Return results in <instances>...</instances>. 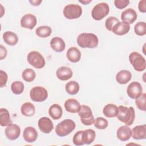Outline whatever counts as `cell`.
<instances>
[{
	"instance_id": "25",
	"label": "cell",
	"mask_w": 146,
	"mask_h": 146,
	"mask_svg": "<svg viewBox=\"0 0 146 146\" xmlns=\"http://www.w3.org/2000/svg\"><path fill=\"white\" fill-rule=\"evenodd\" d=\"M119 112L118 107L113 104H107L103 110L104 115L107 117H114L117 116Z\"/></svg>"
},
{
	"instance_id": "11",
	"label": "cell",
	"mask_w": 146,
	"mask_h": 146,
	"mask_svg": "<svg viewBox=\"0 0 146 146\" xmlns=\"http://www.w3.org/2000/svg\"><path fill=\"white\" fill-rule=\"evenodd\" d=\"M5 133L6 137L10 140H16L20 136V127L15 124H11L7 126L5 130Z\"/></svg>"
},
{
	"instance_id": "24",
	"label": "cell",
	"mask_w": 146,
	"mask_h": 146,
	"mask_svg": "<svg viewBox=\"0 0 146 146\" xmlns=\"http://www.w3.org/2000/svg\"><path fill=\"white\" fill-rule=\"evenodd\" d=\"M3 39L5 42L10 46H14L18 42V37L17 35L10 31L5 32L3 34Z\"/></svg>"
},
{
	"instance_id": "29",
	"label": "cell",
	"mask_w": 146,
	"mask_h": 146,
	"mask_svg": "<svg viewBox=\"0 0 146 146\" xmlns=\"http://www.w3.org/2000/svg\"><path fill=\"white\" fill-rule=\"evenodd\" d=\"M96 133L92 129H87L83 131V139L84 144H90L95 139Z\"/></svg>"
},
{
	"instance_id": "30",
	"label": "cell",
	"mask_w": 146,
	"mask_h": 146,
	"mask_svg": "<svg viewBox=\"0 0 146 146\" xmlns=\"http://www.w3.org/2000/svg\"><path fill=\"white\" fill-rule=\"evenodd\" d=\"M66 92L71 95L76 94L79 91V84L76 81L71 80L66 83L65 86Z\"/></svg>"
},
{
	"instance_id": "17",
	"label": "cell",
	"mask_w": 146,
	"mask_h": 146,
	"mask_svg": "<svg viewBox=\"0 0 146 146\" xmlns=\"http://www.w3.org/2000/svg\"><path fill=\"white\" fill-rule=\"evenodd\" d=\"M131 136L135 140H141L146 138V125H139L135 126L131 130Z\"/></svg>"
},
{
	"instance_id": "18",
	"label": "cell",
	"mask_w": 146,
	"mask_h": 146,
	"mask_svg": "<svg viewBox=\"0 0 146 146\" xmlns=\"http://www.w3.org/2000/svg\"><path fill=\"white\" fill-rule=\"evenodd\" d=\"M23 137L26 142L33 143L37 139L38 132L34 127H27L23 131Z\"/></svg>"
},
{
	"instance_id": "19",
	"label": "cell",
	"mask_w": 146,
	"mask_h": 146,
	"mask_svg": "<svg viewBox=\"0 0 146 146\" xmlns=\"http://www.w3.org/2000/svg\"><path fill=\"white\" fill-rule=\"evenodd\" d=\"M80 107L79 102L75 99H68L64 103L65 110L70 113H78Z\"/></svg>"
},
{
	"instance_id": "15",
	"label": "cell",
	"mask_w": 146,
	"mask_h": 146,
	"mask_svg": "<svg viewBox=\"0 0 146 146\" xmlns=\"http://www.w3.org/2000/svg\"><path fill=\"white\" fill-rule=\"evenodd\" d=\"M72 70L66 66H62L58 68L56 71L57 78L63 81H66L70 79L72 76Z\"/></svg>"
},
{
	"instance_id": "35",
	"label": "cell",
	"mask_w": 146,
	"mask_h": 146,
	"mask_svg": "<svg viewBox=\"0 0 146 146\" xmlns=\"http://www.w3.org/2000/svg\"><path fill=\"white\" fill-rule=\"evenodd\" d=\"M94 126L99 129H104L108 125V122L107 119L102 117H98L94 121Z\"/></svg>"
},
{
	"instance_id": "34",
	"label": "cell",
	"mask_w": 146,
	"mask_h": 146,
	"mask_svg": "<svg viewBox=\"0 0 146 146\" xmlns=\"http://www.w3.org/2000/svg\"><path fill=\"white\" fill-rule=\"evenodd\" d=\"M135 34L139 36H143L146 34V23L145 22H139L134 27Z\"/></svg>"
},
{
	"instance_id": "8",
	"label": "cell",
	"mask_w": 146,
	"mask_h": 146,
	"mask_svg": "<svg viewBox=\"0 0 146 146\" xmlns=\"http://www.w3.org/2000/svg\"><path fill=\"white\" fill-rule=\"evenodd\" d=\"M80 117V121L85 125H91L94 124L95 119L92 115V112L90 107L86 105L81 106L80 109L78 112Z\"/></svg>"
},
{
	"instance_id": "4",
	"label": "cell",
	"mask_w": 146,
	"mask_h": 146,
	"mask_svg": "<svg viewBox=\"0 0 146 146\" xmlns=\"http://www.w3.org/2000/svg\"><path fill=\"white\" fill-rule=\"evenodd\" d=\"M129 60L136 71L141 72L145 69V59L140 53L136 51L131 52L129 55Z\"/></svg>"
},
{
	"instance_id": "3",
	"label": "cell",
	"mask_w": 146,
	"mask_h": 146,
	"mask_svg": "<svg viewBox=\"0 0 146 146\" xmlns=\"http://www.w3.org/2000/svg\"><path fill=\"white\" fill-rule=\"evenodd\" d=\"M76 124L71 119H65L59 124L55 127V132L60 137H64L71 133L75 128Z\"/></svg>"
},
{
	"instance_id": "27",
	"label": "cell",
	"mask_w": 146,
	"mask_h": 146,
	"mask_svg": "<svg viewBox=\"0 0 146 146\" xmlns=\"http://www.w3.org/2000/svg\"><path fill=\"white\" fill-rule=\"evenodd\" d=\"M0 124L2 127L8 126L12 124L9 112L6 108H2L0 109Z\"/></svg>"
},
{
	"instance_id": "41",
	"label": "cell",
	"mask_w": 146,
	"mask_h": 146,
	"mask_svg": "<svg viewBox=\"0 0 146 146\" xmlns=\"http://www.w3.org/2000/svg\"><path fill=\"white\" fill-rule=\"evenodd\" d=\"M145 3L146 1L145 0H142L140 1L138 5V8L139 10L143 13H145L146 12V7H145Z\"/></svg>"
},
{
	"instance_id": "37",
	"label": "cell",
	"mask_w": 146,
	"mask_h": 146,
	"mask_svg": "<svg viewBox=\"0 0 146 146\" xmlns=\"http://www.w3.org/2000/svg\"><path fill=\"white\" fill-rule=\"evenodd\" d=\"M72 141L75 145L80 146L84 144L83 139V131H79L76 132L73 136Z\"/></svg>"
},
{
	"instance_id": "16",
	"label": "cell",
	"mask_w": 146,
	"mask_h": 146,
	"mask_svg": "<svg viewBox=\"0 0 146 146\" xmlns=\"http://www.w3.org/2000/svg\"><path fill=\"white\" fill-rule=\"evenodd\" d=\"M130 30L129 24L125 22H117L112 28V31L117 35H123L129 32Z\"/></svg>"
},
{
	"instance_id": "38",
	"label": "cell",
	"mask_w": 146,
	"mask_h": 146,
	"mask_svg": "<svg viewBox=\"0 0 146 146\" xmlns=\"http://www.w3.org/2000/svg\"><path fill=\"white\" fill-rule=\"evenodd\" d=\"M119 22V21L116 17H110L106 21L105 26L108 31H112V29L113 27V26Z\"/></svg>"
},
{
	"instance_id": "9",
	"label": "cell",
	"mask_w": 146,
	"mask_h": 146,
	"mask_svg": "<svg viewBox=\"0 0 146 146\" xmlns=\"http://www.w3.org/2000/svg\"><path fill=\"white\" fill-rule=\"evenodd\" d=\"M31 99L36 102H42L48 98L47 90L41 86H35L31 88L30 92Z\"/></svg>"
},
{
	"instance_id": "28",
	"label": "cell",
	"mask_w": 146,
	"mask_h": 146,
	"mask_svg": "<svg viewBox=\"0 0 146 146\" xmlns=\"http://www.w3.org/2000/svg\"><path fill=\"white\" fill-rule=\"evenodd\" d=\"M21 111L22 114L24 116H31L35 114V108L31 103L26 102L22 105Z\"/></svg>"
},
{
	"instance_id": "23",
	"label": "cell",
	"mask_w": 146,
	"mask_h": 146,
	"mask_svg": "<svg viewBox=\"0 0 146 146\" xmlns=\"http://www.w3.org/2000/svg\"><path fill=\"white\" fill-rule=\"evenodd\" d=\"M132 78V74L129 71L123 70L118 72L116 75L117 82L121 84H127Z\"/></svg>"
},
{
	"instance_id": "33",
	"label": "cell",
	"mask_w": 146,
	"mask_h": 146,
	"mask_svg": "<svg viewBox=\"0 0 146 146\" xmlns=\"http://www.w3.org/2000/svg\"><path fill=\"white\" fill-rule=\"evenodd\" d=\"M24 84L21 81H15L11 84V90L13 94L19 95L24 91Z\"/></svg>"
},
{
	"instance_id": "13",
	"label": "cell",
	"mask_w": 146,
	"mask_h": 146,
	"mask_svg": "<svg viewBox=\"0 0 146 146\" xmlns=\"http://www.w3.org/2000/svg\"><path fill=\"white\" fill-rule=\"evenodd\" d=\"M39 129L44 133H50L54 128V124L50 119L47 117L40 118L38 122Z\"/></svg>"
},
{
	"instance_id": "20",
	"label": "cell",
	"mask_w": 146,
	"mask_h": 146,
	"mask_svg": "<svg viewBox=\"0 0 146 146\" xmlns=\"http://www.w3.org/2000/svg\"><path fill=\"white\" fill-rule=\"evenodd\" d=\"M116 135L117 139L120 141H127L131 137V129L127 125L121 126L117 129Z\"/></svg>"
},
{
	"instance_id": "21",
	"label": "cell",
	"mask_w": 146,
	"mask_h": 146,
	"mask_svg": "<svg viewBox=\"0 0 146 146\" xmlns=\"http://www.w3.org/2000/svg\"><path fill=\"white\" fill-rule=\"evenodd\" d=\"M51 47L56 52H60L66 48V44L63 39L60 37H54L50 41Z\"/></svg>"
},
{
	"instance_id": "26",
	"label": "cell",
	"mask_w": 146,
	"mask_h": 146,
	"mask_svg": "<svg viewBox=\"0 0 146 146\" xmlns=\"http://www.w3.org/2000/svg\"><path fill=\"white\" fill-rule=\"evenodd\" d=\"M48 113L53 119L58 120L62 116L63 110L60 106L58 104H54L49 108Z\"/></svg>"
},
{
	"instance_id": "1",
	"label": "cell",
	"mask_w": 146,
	"mask_h": 146,
	"mask_svg": "<svg viewBox=\"0 0 146 146\" xmlns=\"http://www.w3.org/2000/svg\"><path fill=\"white\" fill-rule=\"evenodd\" d=\"M98 43V36L93 33H83L79 34L77 38V43L82 48H95Z\"/></svg>"
},
{
	"instance_id": "2",
	"label": "cell",
	"mask_w": 146,
	"mask_h": 146,
	"mask_svg": "<svg viewBox=\"0 0 146 146\" xmlns=\"http://www.w3.org/2000/svg\"><path fill=\"white\" fill-rule=\"evenodd\" d=\"M118 109L119 112L116 116L117 119L128 126L131 125L135 119L134 108L132 107L128 108L125 106H120Z\"/></svg>"
},
{
	"instance_id": "22",
	"label": "cell",
	"mask_w": 146,
	"mask_h": 146,
	"mask_svg": "<svg viewBox=\"0 0 146 146\" xmlns=\"http://www.w3.org/2000/svg\"><path fill=\"white\" fill-rule=\"evenodd\" d=\"M66 56L68 60L72 63H76L80 60L81 52L75 47H71L67 51Z\"/></svg>"
},
{
	"instance_id": "43",
	"label": "cell",
	"mask_w": 146,
	"mask_h": 146,
	"mask_svg": "<svg viewBox=\"0 0 146 146\" xmlns=\"http://www.w3.org/2000/svg\"><path fill=\"white\" fill-rule=\"evenodd\" d=\"M29 2L33 6H39L42 2V0H32V1H29Z\"/></svg>"
},
{
	"instance_id": "44",
	"label": "cell",
	"mask_w": 146,
	"mask_h": 146,
	"mask_svg": "<svg viewBox=\"0 0 146 146\" xmlns=\"http://www.w3.org/2000/svg\"><path fill=\"white\" fill-rule=\"evenodd\" d=\"M92 1V0H88V1H86V0H84V1H79V2L80 3H82V4L83 5H87L88 3H90Z\"/></svg>"
},
{
	"instance_id": "31",
	"label": "cell",
	"mask_w": 146,
	"mask_h": 146,
	"mask_svg": "<svg viewBox=\"0 0 146 146\" xmlns=\"http://www.w3.org/2000/svg\"><path fill=\"white\" fill-rule=\"evenodd\" d=\"M36 34L40 38H47L52 33L51 28L48 26H42L36 29Z\"/></svg>"
},
{
	"instance_id": "39",
	"label": "cell",
	"mask_w": 146,
	"mask_h": 146,
	"mask_svg": "<svg viewBox=\"0 0 146 146\" xmlns=\"http://www.w3.org/2000/svg\"><path fill=\"white\" fill-rule=\"evenodd\" d=\"M129 0H115L114 5L119 9H123L126 7L129 3Z\"/></svg>"
},
{
	"instance_id": "42",
	"label": "cell",
	"mask_w": 146,
	"mask_h": 146,
	"mask_svg": "<svg viewBox=\"0 0 146 146\" xmlns=\"http://www.w3.org/2000/svg\"><path fill=\"white\" fill-rule=\"evenodd\" d=\"M1 50H0V59L2 60L6 58L7 55V50L6 48L3 46V45H0Z\"/></svg>"
},
{
	"instance_id": "6",
	"label": "cell",
	"mask_w": 146,
	"mask_h": 146,
	"mask_svg": "<svg viewBox=\"0 0 146 146\" xmlns=\"http://www.w3.org/2000/svg\"><path fill=\"white\" fill-rule=\"evenodd\" d=\"M82 9L80 6L76 4H69L66 5L63 10L64 16L68 19L79 18L82 14Z\"/></svg>"
},
{
	"instance_id": "40",
	"label": "cell",
	"mask_w": 146,
	"mask_h": 146,
	"mask_svg": "<svg viewBox=\"0 0 146 146\" xmlns=\"http://www.w3.org/2000/svg\"><path fill=\"white\" fill-rule=\"evenodd\" d=\"M0 75H1V80H0V87L1 88L5 87L7 81V75L6 72L3 71V70L0 71Z\"/></svg>"
},
{
	"instance_id": "5",
	"label": "cell",
	"mask_w": 146,
	"mask_h": 146,
	"mask_svg": "<svg viewBox=\"0 0 146 146\" xmlns=\"http://www.w3.org/2000/svg\"><path fill=\"white\" fill-rule=\"evenodd\" d=\"M110 12V7L107 3L101 2L96 5L91 11V15L94 19L100 21L106 17Z\"/></svg>"
},
{
	"instance_id": "12",
	"label": "cell",
	"mask_w": 146,
	"mask_h": 146,
	"mask_svg": "<svg viewBox=\"0 0 146 146\" xmlns=\"http://www.w3.org/2000/svg\"><path fill=\"white\" fill-rule=\"evenodd\" d=\"M37 23V19L35 15L31 14L24 15L21 20V26L26 29L32 30L35 26Z\"/></svg>"
},
{
	"instance_id": "14",
	"label": "cell",
	"mask_w": 146,
	"mask_h": 146,
	"mask_svg": "<svg viewBox=\"0 0 146 146\" xmlns=\"http://www.w3.org/2000/svg\"><path fill=\"white\" fill-rule=\"evenodd\" d=\"M137 13L133 9L128 8L123 11L121 14V19L123 22L128 24L133 23L137 19Z\"/></svg>"
},
{
	"instance_id": "32",
	"label": "cell",
	"mask_w": 146,
	"mask_h": 146,
	"mask_svg": "<svg viewBox=\"0 0 146 146\" xmlns=\"http://www.w3.org/2000/svg\"><path fill=\"white\" fill-rule=\"evenodd\" d=\"M22 77L25 81L31 82L35 79L36 74L34 70L31 68H26L22 72Z\"/></svg>"
},
{
	"instance_id": "10",
	"label": "cell",
	"mask_w": 146,
	"mask_h": 146,
	"mask_svg": "<svg viewBox=\"0 0 146 146\" xmlns=\"http://www.w3.org/2000/svg\"><path fill=\"white\" fill-rule=\"evenodd\" d=\"M128 96L133 99H136L143 94V88L141 84L137 82L131 83L127 88Z\"/></svg>"
},
{
	"instance_id": "36",
	"label": "cell",
	"mask_w": 146,
	"mask_h": 146,
	"mask_svg": "<svg viewBox=\"0 0 146 146\" xmlns=\"http://www.w3.org/2000/svg\"><path fill=\"white\" fill-rule=\"evenodd\" d=\"M145 100H146V94L143 93L135 100V104L137 108L141 111H145Z\"/></svg>"
},
{
	"instance_id": "7",
	"label": "cell",
	"mask_w": 146,
	"mask_h": 146,
	"mask_svg": "<svg viewBox=\"0 0 146 146\" xmlns=\"http://www.w3.org/2000/svg\"><path fill=\"white\" fill-rule=\"evenodd\" d=\"M27 59L29 63L35 68L40 69L45 66L44 57L38 51H33L30 52L27 55Z\"/></svg>"
}]
</instances>
